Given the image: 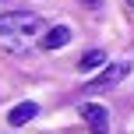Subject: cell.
Here are the masks:
<instances>
[{
    "label": "cell",
    "mask_w": 134,
    "mask_h": 134,
    "mask_svg": "<svg viewBox=\"0 0 134 134\" xmlns=\"http://www.w3.org/2000/svg\"><path fill=\"white\" fill-rule=\"evenodd\" d=\"M102 64H106V53H102V49H88L78 67H81V71H95V67H102Z\"/></svg>",
    "instance_id": "cell-6"
},
{
    "label": "cell",
    "mask_w": 134,
    "mask_h": 134,
    "mask_svg": "<svg viewBox=\"0 0 134 134\" xmlns=\"http://www.w3.org/2000/svg\"><path fill=\"white\" fill-rule=\"evenodd\" d=\"M124 74H127V64H113V67H106V71H102L99 78H92L85 88H88V92H102V88H113L116 81L124 78Z\"/></svg>",
    "instance_id": "cell-3"
},
{
    "label": "cell",
    "mask_w": 134,
    "mask_h": 134,
    "mask_svg": "<svg viewBox=\"0 0 134 134\" xmlns=\"http://www.w3.org/2000/svg\"><path fill=\"white\" fill-rule=\"evenodd\" d=\"M81 116H85V124H88L92 134H109V113H106V106L85 102V106H81Z\"/></svg>",
    "instance_id": "cell-2"
},
{
    "label": "cell",
    "mask_w": 134,
    "mask_h": 134,
    "mask_svg": "<svg viewBox=\"0 0 134 134\" xmlns=\"http://www.w3.org/2000/svg\"><path fill=\"white\" fill-rule=\"evenodd\" d=\"M67 42H71V28L67 25H53L46 35H42V49H60Z\"/></svg>",
    "instance_id": "cell-4"
},
{
    "label": "cell",
    "mask_w": 134,
    "mask_h": 134,
    "mask_svg": "<svg viewBox=\"0 0 134 134\" xmlns=\"http://www.w3.org/2000/svg\"><path fill=\"white\" fill-rule=\"evenodd\" d=\"M131 7H134V0H131Z\"/></svg>",
    "instance_id": "cell-8"
},
{
    "label": "cell",
    "mask_w": 134,
    "mask_h": 134,
    "mask_svg": "<svg viewBox=\"0 0 134 134\" xmlns=\"http://www.w3.org/2000/svg\"><path fill=\"white\" fill-rule=\"evenodd\" d=\"M81 4H85V7H99L102 0H81Z\"/></svg>",
    "instance_id": "cell-7"
},
{
    "label": "cell",
    "mask_w": 134,
    "mask_h": 134,
    "mask_svg": "<svg viewBox=\"0 0 134 134\" xmlns=\"http://www.w3.org/2000/svg\"><path fill=\"white\" fill-rule=\"evenodd\" d=\"M46 32H49L46 21L32 11L0 14V49H7V53H32V49H39Z\"/></svg>",
    "instance_id": "cell-1"
},
{
    "label": "cell",
    "mask_w": 134,
    "mask_h": 134,
    "mask_svg": "<svg viewBox=\"0 0 134 134\" xmlns=\"http://www.w3.org/2000/svg\"><path fill=\"white\" fill-rule=\"evenodd\" d=\"M35 113H39V106H35V102H18V106L7 113V124H11V127H21V124H28Z\"/></svg>",
    "instance_id": "cell-5"
}]
</instances>
